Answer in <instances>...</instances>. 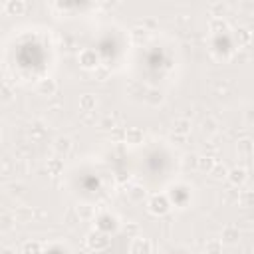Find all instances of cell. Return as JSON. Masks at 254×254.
<instances>
[{
	"instance_id": "1",
	"label": "cell",
	"mask_w": 254,
	"mask_h": 254,
	"mask_svg": "<svg viewBox=\"0 0 254 254\" xmlns=\"http://www.w3.org/2000/svg\"><path fill=\"white\" fill-rule=\"evenodd\" d=\"M109 234H105V232H101V230H93V232H89L87 234V246L91 248V250H95V252H103L107 246H109Z\"/></svg>"
},
{
	"instance_id": "2",
	"label": "cell",
	"mask_w": 254,
	"mask_h": 254,
	"mask_svg": "<svg viewBox=\"0 0 254 254\" xmlns=\"http://www.w3.org/2000/svg\"><path fill=\"white\" fill-rule=\"evenodd\" d=\"M169 208H171V202H169V198H167L165 194H155V196H151V200H149V212H151V214L163 216V214L169 212Z\"/></svg>"
},
{
	"instance_id": "3",
	"label": "cell",
	"mask_w": 254,
	"mask_h": 254,
	"mask_svg": "<svg viewBox=\"0 0 254 254\" xmlns=\"http://www.w3.org/2000/svg\"><path fill=\"white\" fill-rule=\"evenodd\" d=\"M77 60H79V65H81L83 69H95V67L99 65V56H97V52L91 50V48L81 50L79 56H77Z\"/></svg>"
},
{
	"instance_id": "4",
	"label": "cell",
	"mask_w": 254,
	"mask_h": 254,
	"mask_svg": "<svg viewBox=\"0 0 254 254\" xmlns=\"http://www.w3.org/2000/svg\"><path fill=\"white\" fill-rule=\"evenodd\" d=\"M151 250H153V244L145 236H135L129 244V254H151Z\"/></svg>"
},
{
	"instance_id": "5",
	"label": "cell",
	"mask_w": 254,
	"mask_h": 254,
	"mask_svg": "<svg viewBox=\"0 0 254 254\" xmlns=\"http://www.w3.org/2000/svg\"><path fill=\"white\" fill-rule=\"evenodd\" d=\"M226 179H228L230 185L240 187V185L246 183V179H248V171H246L244 167H232V169L226 173Z\"/></svg>"
},
{
	"instance_id": "6",
	"label": "cell",
	"mask_w": 254,
	"mask_h": 254,
	"mask_svg": "<svg viewBox=\"0 0 254 254\" xmlns=\"http://www.w3.org/2000/svg\"><path fill=\"white\" fill-rule=\"evenodd\" d=\"M36 91H38V95H54V93L58 91V83H56V79H52V77L38 79Z\"/></svg>"
},
{
	"instance_id": "7",
	"label": "cell",
	"mask_w": 254,
	"mask_h": 254,
	"mask_svg": "<svg viewBox=\"0 0 254 254\" xmlns=\"http://www.w3.org/2000/svg\"><path fill=\"white\" fill-rule=\"evenodd\" d=\"M71 147H73V143H71V139H69V137H65V135L58 137V139L52 143V149H54L58 155H62V157H65V155L71 151Z\"/></svg>"
},
{
	"instance_id": "8",
	"label": "cell",
	"mask_w": 254,
	"mask_h": 254,
	"mask_svg": "<svg viewBox=\"0 0 254 254\" xmlns=\"http://www.w3.org/2000/svg\"><path fill=\"white\" fill-rule=\"evenodd\" d=\"M238 238H240V230H238V226H234V224H226V226L222 228V232H220V242L234 244Z\"/></svg>"
},
{
	"instance_id": "9",
	"label": "cell",
	"mask_w": 254,
	"mask_h": 254,
	"mask_svg": "<svg viewBox=\"0 0 254 254\" xmlns=\"http://www.w3.org/2000/svg\"><path fill=\"white\" fill-rule=\"evenodd\" d=\"M4 12L8 16H22L26 12V2L24 0H8L4 4Z\"/></svg>"
},
{
	"instance_id": "10",
	"label": "cell",
	"mask_w": 254,
	"mask_h": 254,
	"mask_svg": "<svg viewBox=\"0 0 254 254\" xmlns=\"http://www.w3.org/2000/svg\"><path fill=\"white\" fill-rule=\"evenodd\" d=\"M95 107H97L95 95H91V93L79 95V109H81L83 113H91V111H95Z\"/></svg>"
},
{
	"instance_id": "11",
	"label": "cell",
	"mask_w": 254,
	"mask_h": 254,
	"mask_svg": "<svg viewBox=\"0 0 254 254\" xmlns=\"http://www.w3.org/2000/svg\"><path fill=\"white\" fill-rule=\"evenodd\" d=\"M173 131H175L177 135H187V133H190V119H187V117H177L175 123H173Z\"/></svg>"
},
{
	"instance_id": "12",
	"label": "cell",
	"mask_w": 254,
	"mask_h": 254,
	"mask_svg": "<svg viewBox=\"0 0 254 254\" xmlns=\"http://www.w3.org/2000/svg\"><path fill=\"white\" fill-rule=\"evenodd\" d=\"M125 143H131V145L143 143V129H139V127L127 129V131H125Z\"/></svg>"
},
{
	"instance_id": "13",
	"label": "cell",
	"mask_w": 254,
	"mask_h": 254,
	"mask_svg": "<svg viewBox=\"0 0 254 254\" xmlns=\"http://www.w3.org/2000/svg\"><path fill=\"white\" fill-rule=\"evenodd\" d=\"M163 99H165V95H163V91H161V89H149V91H147V95H145V101H147L149 105H153V107L161 105V103H163Z\"/></svg>"
},
{
	"instance_id": "14",
	"label": "cell",
	"mask_w": 254,
	"mask_h": 254,
	"mask_svg": "<svg viewBox=\"0 0 254 254\" xmlns=\"http://www.w3.org/2000/svg\"><path fill=\"white\" fill-rule=\"evenodd\" d=\"M208 30H210V32H216V34L226 32V30H228V22H226L224 18H210V22H208Z\"/></svg>"
},
{
	"instance_id": "15",
	"label": "cell",
	"mask_w": 254,
	"mask_h": 254,
	"mask_svg": "<svg viewBox=\"0 0 254 254\" xmlns=\"http://www.w3.org/2000/svg\"><path fill=\"white\" fill-rule=\"evenodd\" d=\"M22 254H42V244L38 240H28L22 246Z\"/></svg>"
},
{
	"instance_id": "16",
	"label": "cell",
	"mask_w": 254,
	"mask_h": 254,
	"mask_svg": "<svg viewBox=\"0 0 254 254\" xmlns=\"http://www.w3.org/2000/svg\"><path fill=\"white\" fill-rule=\"evenodd\" d=\"M75 212H77V216L79 218H83V220H91L95 214H93V206L91 204H79L77 208H75Z\"/></svg>"
},
{
	"instance_id": "17",
	"label": "cell",
	"mask_w": 254,
	"mask_h": 254,
	"mask_svg": "<svg viewBox=\"0 0 254 254\" xmlns=\"http://www.w3.org/2000/svg\"><path fill=\"white\" fill-rule=\"evenodd\" d=\"M196 165H198V169L200 171H204V173H210L212 169H214V159L212 157H198V161H196Z\"/></svg>"
},
{
	"instance_id": "18",
	"label": "cell",
	"mask_w": 254,
	"mask_h": 254,
	"mask_svg": "<svg viewBox=\"0 0 254 254\" xmlns=\"http://www.w3.org/2000/svg\"><path fill=\"white\" fill-rule=\"evenodd\" d=\"M62 171H64L62 159H50V161H48V173H50V175H60Z\"/></svg>"
},
{
	"instance_id": "19",
	"label": "cell",
	"mask_w": 254,
	"mask_h": 254,
	"mask_svg": "<svg viewBox=\"0 0 254 254\" xmlns=\"http://www.w3.org/2000/svg\"><path fill=\"white\" fill-rule=\"evenodd\" d=\"M30 218H32V210L26 208V206H20V208L14 212V220H18V222H28Z\"/></svg>"
},
{
	"instance_id": "20",
	"label": "cell",
	"mask_w": 254,
	"mask_h": 254,
	"mask_svg": "<svg viewBox=\"0 0 254 254\" xmlns=\"http://www.w3.org/2000/svg\"><path fill=\"white\" fill-rule=\"evenodd\" d=\"M216 129H218V123L212 117H208V119L202 121V131L204 133H216Z\"/></svg>"
},
{
	"instance_id": "21",
	"label": "cell",
	"mask_w": 254,
	"mask_h": 254,
	"mask_svg": "<svg viewBox=\"0 0 254 254\" xmlns=\"http://www.w3.org/2000/svg\"><path fill=\"white\" fill-rule=\"evenodd\" d=\"M129 198H131V200H143V198H145V190H143L141 187H133V189L129 190Z\"/></svg>"
},
{
	"instance_id": "22",
	"label": "cell",
	"mask_w": 254,
	"mask_h": 254,
	"mask_svg": "<svg viewBox=\"0 0 254 254\" xmlns=\"http://www.w3.org/2000/svg\"><path fill=\"white\" fill-rule=\"evenodd\" d=\"M238 42L244 44V46L250 44V32H248L246 28H240V30H238Z\"/></svg>"
},
{
	"instance_id": "23",
	"label": "cell",
	"mask_w": 254,
	"mask_h": 254,
	"mask_svg": "<svg viewBox=\"0 0 254 254\" xmlns=\"http://www.w3.org/2000/svg\"><path fill=\"white\" fill-rule=\"evenodd\" d=\"M238 151H242L244 155H250V151H252V141H250V139H242V141L238 143Z\"/></svg>"
},
{
	"instance_id": "24",
	"label": "cell",
	"mask_w": 254,
	"mask_h": 254,
	"mask_svg": "<svg viewBox=\"0 0 254 254\" xmlns=\"http://www.w3.org/2000/svg\"><path fill=\"white\" fill-rule=\"evenodd\" d=\"M125 232H127L129 236H133V238L139 236V234H137V232H139V224H137V222H127V224H125Z\"/></svg>"
},
{
	"instance_id": "25",
	"label": "cell",
	"mask_w": 254,
	"mask_h": 254,
	"mask_svg": "<svg viewBox=\"0 0 254 254\" xmlns=\"http://www.w3.org/2000/svg\"><path fill=\"white\" fill-rule=\"evenodd\" d=\"M12 220H14V216L2 214V216H0V228H12Z\"/></svg>"
},
{
	"instance_id": "26",
	"label": "cell",
	"mask_w": 254,
	"mask_h": 254,
	"mask_svg": "<svg viewBox=\"0 0 254 254\" xmlns=\"http://www.w3.org/2000/svg\"><path fill=\"white\" fill-rule=\"evenodd\" d=\"M210 10H214V12H216L212 18H222V12L226 10V6H224V4H220V2H216V4H212V6H210Z\"/></svg>"
},
{
	"instance_id": "27",
	"label": "cell",
	"mask_w": 254,
	"mask_h": 254,
	"mask_svg": "<svg viewBox=\"0 0 254 254\" xmlns=\"http://www.w3.org/2000/svg\"><path fill=\"white\" fill-rule=\"evenodd\" d=\"M99 127H101V129H115V119L105 117V119L99 121Z\"/></svg>"
},
{
	"instance_id": "28",
	"label": "cell",
	"mask_w": 254,
	"mask_h": 254,
	"mask_svg": "<svg viewBox=\"0 0 254 254\" xmlns=\"http://www.w3.org/2000/svg\"><path fill=\"white\" fill-rule=\"evenodd\" d=\"M222 242L220 240H216V242H208V250L212 252V254H218V246H220Z\"/></svg>"
},
{
	"instance_id": "29",
	"label": "cell",
	"mask_w": 254,
	"mask_h": 254,
	"mask_svg": "<svg viewBox=\"0 0 254 254\" xmlns=\"http://www.w3.org/2000/svg\"><path fill=\"white\" fill-rule=\"evenodd\" d=\"M0 254H16V250L14 248H2Z\"/></svg>"
}]
</instances>
